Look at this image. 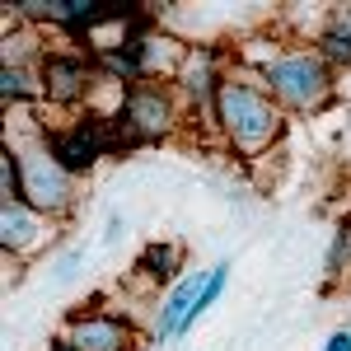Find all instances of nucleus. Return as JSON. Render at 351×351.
I'll return each instance as SVG.
<instances>
[{
    "label": "nucleus",
    "instance_id": "obj_1",
    "mask_svg": "<svg viewBox=\"0 0 351 351\" xmlns=\"http://www.w3.org/2000/svg\"><path fill=\"white\" fill-rule=\"evenodd\" d=\"M216 112H220L225 136L234 141V150H243V155H258V150H263V145H271V141H276V132H281L276 108H271L258 89H248L243 80L216 84Z\"/></svg>",
    "mask_w": 351,
    "mask_h": 351
},
{
    "label": "nucleus",
    "instance_id": "obj_2",
    "mask_svg": "<svg viewBox=\"0 0 351 351\" xmlns=\"http://www.w3.org/2000/svg\"><path fill=\"white\" fill-rule=\"evenodd\" d=\"M267 84L276 89L281 104L291 108H319L328 89V66L319 56H281V61H267Z\"/></svg>",
    "mask_w": 351,
    "mask_h": 351
},
{
    "label": "nucleus",
    "instance_id": "obj_3",
    "mask_svg": "<svg viewBox=\"0 0 351 351\" xmlns=\"http://www.w3.org/2000/svg\"><path fill=\"white\" fill-rule=\"evenodd\" d=\"M19 169H24V202H33L38 211H61L66 206L71 183H66V169L52 155H28Z\"/></svg>",
    "mask_w": 351,
    "mask_h": 351
},
{
    "label": "nucleus",
    "instance_id": "obj_4",
    "mask_svg": "<svg viewBox=\"0 0 351 351\" xmlns=\"http://www.w3.org/2000/svg\"><path fill=\"white\" fill-rule=\"evenodd\" d=\"M122 122L136 132V141H155L173 127V104L164 89H132L122 99Z\"/></svg>",
    "mask_w": 351,
    "mask_h": 351
},
{
    "label": "nucleus",
    "instance_id": "obj_5",
    "mask_svg": "<svg viewBox=\"0 0 351 351\" xmlns=\"http://www.w3.org/2000/svg\"><path fill=\"white\" fill-rule=\"evenodd\" d=\"M84 80H89L84 56H47V61H43V89H47V99H56V104L80 99Z\"/></svg>",
    "mask_w": 351,
    "mask_h": 351
},
{
    "label": "nucleus",
    "instance_id": "obj_6",
    "mask_svg": "<svg viewBox=\"0 0 351 351\" xmlns=\"http://www.w3.org/2000/svg\"><path fill=\"white\" fill-rule=\"evenodd\" d=\"M71 347L75 351H127V324L122 319H75L71 324Z\"/></svg>",
    "mask_w": 351,
    "mask_h": 351
},
{
    "label": "nucleus",
    "instance_id": "obj_7",
    "mask_svg": "<svg viewBox=\"0 0 351 351\" xmlns=\"http://www.w3.org/2000/svg\"><path fill=\"white\" fill-rule=\"evenodd\" d=\"M197 295H202V276H188V281L173 286V295L164 300V314H160V337H164V342H169V337H183Z\"/></svg>",
    "mask_w": 351,
    "mask_h": 351
},
{
    "label": "nucleus",
    "instance_id": "obj_8",
    "mask_svg": "<svg viewBox=\"0 0 351 351\" xmlns=\"http://www.w3.org/2000/svg\"><path fill=\"white\" fill-rule=\"evenodd\" d=\"M0 239H5V248H28V243H38V225H33V216H28L19 202L0 211Z\"/></svg>",
    "mask_w": 351,
    "mask_h": 351
},
{
    "label": "nucleus",
    "instance_id": "obj_9",
    "mask_svg": "<svg viewBox=\"0 0 351 351\" xmlns=\"http://www.w3.org/2000/svg\"><path fill=\"white\" fill-rule=\"evenodd\" d=\"M178 258H183V248H178V243H150V248L141 253V276L169 281V276L178 271Z\"/></svg>",
    "mask_w": 351,
    "mask_h": 351
},
{
    "label": "nucleus",
    "instance_id": "obj_10",
    "mask_svg": "<svg viewBox=\"0 0 351 351\" xmlns=\"http://www.w3.org/2000/svg\"><path fill=\"white\" fill-rule=\"evenodd\" d=\"M225 276H230V271H225V267L206 271V286H202V295H197V304H192V314H188V328L197 324V319H202V314H206L211 304H216V295H220V291H225ZM188 328H183V332H188Z\"/></svg>",
    "mask_w": 351,
    "mask_h": 351
},
{
    "label": "nucleus",
    "instance_id": "obj_11",
    "mask_svg": "<svg viewBox=\"0 0 351 351\" xmlns=\"http://www.w3.org/2000/svg\"><path fill=\"white\" fill-rule=\"evenodd\" d=\"M188 94L197 99V104H206L216 89H211V56H197L188 66Z\"/></svg>",
    "mask_w": 351,
    "mask_h": 351
},
{
    "label": "nucleus",
    "instance_id": "obj_12",
    "mask_svg": "<svg viewBox=\"0 0 351 351\" xmlns=\"http://www.w3.org/2000/svg\"><path fill=\"white\" fill-rule=\"evenodd\" d=\"M319 52H328L332 61H351V33H342V28H328L324 38H319Z\"/></svg>",
    "mask_w": 351,
    "mask_h": 351
},
{
    "label": "nucleus",
    "instance_id": "obj_13",
    "mask_svg": "<svg viewBox=\"0 0 351 351\" xmlns=\"http://www.w3.org/2000/svg\"><path fill=\"white\" fill-rule=\"evenodd\" d=\"M347 263H351V220H342L337 243H332V253H328V271H342Z\"/></svg>",
    "mask_w": 351,
    "mask_h": 351
},
{
    "label": "nucleus",
    "instance_id": "obj_14",
    "mask_svg": "<svg viewBox=\"0 0 351 351\" xmlns=\"http://www.w3.org/2000/svg\"><path fill=\"white\" fill-rule=\"evenodd\" d=\"M0 94H5V104H14V99H28L33 89H28V80L14 66H5V71H0Z\"/></svg>",
    "mask_w": 351,
    "mask_h": 351
},
{
    "label": "nucleus",
    "instance_id": "obj_15",
    "mask_svg": "<svg viewBox=\"0 0 351 351\" xmlns=\"http://www.w3.org/2000/svg\"><path fill=\"white\" fill-rule=\"evenodd\" d=\"M324 351H351V332H347V328H342V332H332Z\"/></svg>",
    "mask_w": 351,
    "mask_h": 351
},
{
    "label": "nucleus",
    "instance_id": "obj_16",
    "mask_svg": "<svg viewBox=\"0 0 351 351\" xmlns=\"http://www.w3.org/2000/svg\"><path fill=\"white\" fill-rule=\"evenodd\" d=\"M52 351H75V347H52Z\"/></svg>",
    "mask_w": 351,
    "mask_h": 351
}]
</instances>
